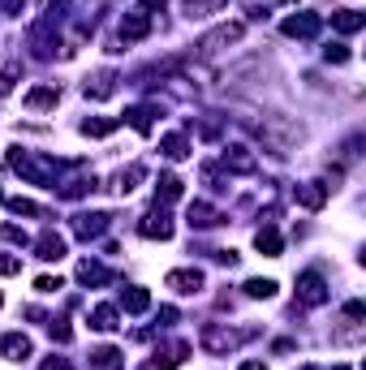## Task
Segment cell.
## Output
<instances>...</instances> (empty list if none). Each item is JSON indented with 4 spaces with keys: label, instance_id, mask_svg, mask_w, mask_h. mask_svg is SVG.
<instances>
[{
    "label": "cell",
    "instance_id": "9",
    "mask_svg": "<svg viewBox=\"0 0 366 370\" xmlns=\"http://www.w3.org/2000/svg\"><path fill=\"white\" fill-rule=\"evenodd\" d=\"M0 349H5L9 362H26V357H31V340L22 336V332H9L5 340H0Z\"/></svg>",
    "mask_w": 366,
    "mask_h": 370
},
{
    "label": "cell",
    "instance_id": "10",
    "mask_svg": "<svg viewBox=\"0 0 366 370\" xmlns=\"http://www.w3.org/2000/svg\"><path fill=\"white\" fill-rule=\"evenodd\" d=\"M254 245H259V254H267V259H280V250H284V241H280V233L272 224L254 233Z\"/></svg>",
    "mask_w": 366,
    "mask_h": 370
},
{
    "label": "cell",
    "instance_id": "3",
    "mask_svg": "<svg viewBox=\"0 0 366 370\" xmlns=\"http://www.w3.org/2000/svg\"><path fill=\"white\" fill-rule=\"evenodd\" d=\"M241 35H246V26H241V22H224V26H220V31H211V35L203 39V52H220V47L237 43Z\"/></svg>",
    "mask_w": 366,
    "mask_h": 370
},
{
    "label": "cell",
    "instance_id": "5",
    "mask_svg": "<svg viewBox=\"0 0 366 370\" xmlns=\"http://www.w3.org/2000/svg\"><path fill=\"white\" fill-rule=\"evenodd\" d=\"M319 26H323V22L319 17H314V13H302V17H284V35L289 39H310V35H319Z\"/></svg>",
    "mask_w": 366,
    "mask_h": 370
},
{
    "label": "cell",
    "instance_id": "16",
    "mask_svg": "<svg viewBox=\"0 0 366 370\" xmlns=\"http://www.w3.org/2000/svg\"><path fill=\"white\" fill-rule=\"evenodd\" d=\"M121 306H125V314H142L146 306H151V293L146 288H125L121 293Z\"/></svg>",
    "mask_w": 366,
    "mask_h": 370
},
{
    "label": "cell",
    "instance_id": "19",
    "mask_svg": "<svg viewBox=\"0 0 366 370\" xmlns=\"http://www.w3.org/2000/svg\"><path fill=\"white\" fill-rule=\"evenodd\" d=\"M151 116H155V108H151V104H138V108H130V112H125V121H130L138 134H151Z\"/></svg>",
    "mask_w": 366,
    "mask_h": 370
},
{
    "label": "cell",
    "instance_id": "13",
    "mask_svg": "<svg viewBox=\"0 0 366 370\" xmlns=\"http://www.w3.org/2000/svg\"><path fill=\"white\" fill-rule=\"evenodd\" d=\"M224 168H233V172H254L259 164H254V155L246 151V146H229V151H224Z\"/></svg>",
    "mask_w": 366,
    "mask_h": 370
},
{
    "label": "cell",
    "instance_id": "11",
    "mask_svg": "<svg viewBox=\"0 0 366 370\" xmlns=\"http://www.w3.org/2000/svg\"><path fill=\"white\" fill-rule=\"evenodd\" d=\"M332 26H336L340 35H358V31L366 26V17H362L358 9H340V13H332Z\"/></svg>",
    "mask_w": 366,
    "mask_h": 370
},
{
    "label": "cell",
    "instance_id": "4",
    "mask_svg": "<svg viewBox=\"0 0 366 370\" xmlns=\"http://www.w3.org/2000/svg\"><path fill=\"white\" fill-rule=\"evenodd\" d=\"M168 288H177V293H199L203 288V271L199 267H181V271H168Z\"/></svg>",
    "mask_w": 366,
    "mask_h": 370
},
{
    "label": "cell",
    "instance_id": "36",
    "mask_svg": "<svg viewBox=\"0 0 366 370\" xmlns=\"http://www.w3.org/2000/svg\"><path fill=\"white\" fill-rule=\"evenodd\" d=\"M237 370H267L263 362H246V366H237Z\"/></svg>",
    "mask_w": 366,
    "mask_h": 370
},
{
    "label": "cell",
    "instance_id": "15",
    "mask_svg": "<svg viewBox=\"0 0 366 370\" xmlns=\"http://www.w3.org/2000/svg\"><path fill=\"white\" fill-rule=\"evenodd\" d=\"M108 229V215H78V219H73V233H78V237H100Z\"/></svg>",
    "mask_w": 366,
    "mask_h": 370
},
{
    "label": "cell",
    "instance_id": "30",
    "mask_svg": "<svg viewBox=\"0 0 366 370\" xmlns=\"http://www.w3.org/2000/svg\"><path fill=\"white\" fill-rule=\"evenodd\" d=\"M35 288H39V293H56V288H65V284H61V276H39Z\"/></svg>",
    "mask_w": 366,
    "mask_h": 370
},
{
    "label": "cell",
    "instance_id": "21",
    "mask_svg": "<svg viewBox=\"0 0 366 370\" xmlns=\"http://www.w3.org/2000/svg\"><path fill=\"white\" fill-rule=\"evenodd\" d=\"M91 327H95V332H112V327H116V310H112V306H95V310H91Z\"/></svg>",
    "mask_w": 366,
    "mask_h": 370
},
{
    "label": "cell",
    "instance_id": "14",
    "mask_svg": "<svg viewBox=\"0 0 366 370\" xmlns=\"http://www.w3.org/2000/svg\"><path fill=\"white\" fill-rule=\"evenodd\" d=\"M142 237H151V241L160 237V241H168V237H173V224H168V215H164V211H160V215H146V219H142Z\"/></svg>",
    "mask_w": 366,
    "mask_h": 370
},
{
    "label": "cell",
    "instance_id": "39",
    "mask_svg": "<svg viewBox=\"0 0 366 370\" xmlns=\"http://www.w3.org/2000/svg\"><path fill=\"white\" fill-rule=\"evenodd\" d=\"M0 306H5V298H0Z\"/></svg>",
    "mask_w": 366,
    "mask_h": 370
},
{
    "label": "cell",
    "instance_id": "23",
    "mask_svg": "<svg viewBox=\"0 0 366 370\" xmlns=\"http://www.w3.org/2000/svg\"><path fill=\"white\" fill-rule=\"evenodd\" d=\"M164 155H168V160H185V155H190V142H185L181 134H168V138H164Z\"/></svg>",
    "mask_w": 366,
    "mask_h": 370
},
{
    "label": "cell",
    "instance_id": "8",
    "mask_svg": "<svg viewBox=\"0 0 366 370\" xmlns=\"http://www.w3.org/2000/svg\"><path fill=\"white\" fill-rule=\"evenodd\" d=\"M298 203H302L306 211H319V207L328 203V185H319V181H306V185H298Z\"/></svg>",
    "mask_w": 366,
    "mask_h": 370
},
{
    "label": "cell",
    "instance_id": "28",
    "mask_svg": "<svg viewBox=\"0 0 366 370\" xmlns=\"http://www.w3.org/2000/svg\"><path fill=\"white\" fill-rule=\"evenodd\" d=\"M323 56H328L332 65H345V61H349V47H345V43H332V47H323Z\"/></svg>",
    "mask_w": 366,
    "mask_h": 370
},
{
    "label": "cell",
    "instance_id": "33",
    "mask_svg": "<svg viewBox=\"0 0 366 370\" xmlns=\"http://www.w3.org/2000/svg\"><path fill=\"white\" fill-rule=\"evenodd\" d=\"M345 314H349V318H362V314H366V306H362V302H349V306H345Z\"/></svg>",
    "mask_w": 366,
    "mask_h": 370
},
{
    "label": "cell",
    "instance_id": "37",
    "mask_svg": "<svg viewBox=\"0 0 366 370\" xmlns=\"http://www.w3.org/2000/svg\"><path fill=\"white\" fill-rule=\"evenodd\" d=\"M332 370H349V366H332Z\"/></svg>",
    "mask_w": 366,
    "mask_h": 370
},
{
    "label": "cell",
    "instance_id": "31",
    "mask_svg": "<svg viewBox=\"0 0 366 370\" xmlns=\"http://www.w3.org/2000/svg\"><path fill=\"white\" fill-rule=\"evenodd\" d=\"M17 267H22V259H13V254H0V276H13Z\"/></svg>",
    "mask_w": 366,
    "mask_h": 370
},
{
    "label": "cell",
    "instance_id": "26",
    "mask_svg": "<svg viewBox=\"0 0 366 370\" xmlns=\"http://www.w3.org/2000/svg\"><path fill=\"white\" fill-rule=\"evenodd\" d=\"M272 293H276V280H246V298H272Z\"/></svg>",
    "mask_w": 366,
    "mask_h": 370
},
{
    "label": "cell",
    "instance_id": "17",
    "mask_svg": "<svg viewBox=\"0 0 366 370\" xmlns=\"http://www.w3.org/2000/svg\"><path fill=\"white\" fill-rule=\"evenodd\" d=\"M121 125V116H100V121H82V134L86 138H108Z\"/></svg>",
    "mask_w": 366,
    "mask_h": 370
},
{
    "label": "cell",
    "instance_id": "22",
    "mask_svg": "<svg viewBox=\"0 0 366 370\" xmlns=\"http://www.w3.org/2000/svg\"><path fill=\"white\" fill-rule=\"evenodd\" d=\"M91 370H121V353H116V349H100V353H91Z\"/></svg>",
    "mask_w": 366,
    "mask_h": 370
},
{
    "label": "cell",
    "instance_id": "32",
    "mask_svg": "<svg viewBox=\"0 0 366 370\" xmlns=\"http://www.w3.org/2000/svg\"><path fill=\"white\" fill-rule=\"evenodd\" d=\"M22 5H26V0H0V13H9V17H17V13H22Z\"/></svg>",
    "mask_w": 366,
    "mask_h": 370
},
{
    "label": "cell",
    "instance_id": "1",
    "mask_svg": "<svg viewBox=\"0 0 366 370\" xmlns=\"http://www.w3.org/2000/svg\"><path fill=\"white\" fill-rule=\"evenodd\" d=\"M298 302L302 306H323L328 302V284H323L319 271H302L298 276Z\"/></svg>",
    "mask_w": 366,
    "mask_h": 370
},
{
    "label": "cell",
    "instance_id": "35",
    "mask_svg": "<svg viewBox=\"0 0 366 370\" xmlns=\"http://www.w3.org/2000/svg\"><path fill=\"white\" fill-rule=\"evenodd\" d=\"M146 9H164V0H142V9H138V13H146Z\"/></svg>",
    "mask_w": 366,
    "mask_h": 370
},
{
    "label": "cell",
    "instance_id": "18",
    "mask_svg": "<svg viewBox=\"0 0 366 370\" xmlns=\"http://www.w3.org/2000/svg\"><path fill=\"white\" fill-rule=\"evenodd\" d=\"M190 224H194V229H211V224H220V215H215V207H207V203H190Z\"/></svg>",
    "mask_w": 366,
    "mask_h": 370
},
{
    "label": "cell",
    "instance_id": "6",
    "mask_svg": "<svg viewBox=\"0 0 366 370\" xmlns=\"http://www.w3.org/2000/svg\"><path fill=\"white\" fill-rule=\"evenodd\" d=\"M151 35V13H130L125 22H121V39L134 43V39H146Z\"/></svg>",
    "mask_w": 366,
    "mask_h": 370
},
{
    "label": "cell",
    "instance_id": "25",
    "mask_svg": "<svg viewBox=\"0 0 366 370\" xmlns=\"http://www.w3.org/2000/svg\"><path fill=\"white\" fill-rule=\"evenodd\" d=\"M78 280H82V284H104L108 271H104L100 263H82V267H78Z\"/></svg>",
    "mask_w": 366,
    "mask_h": 370
},
{
    "label": "cell",
    "instance_id": "12",
    "mask_svg": "<svg viewBox=\"0 0 366 370\" xmlns=\"http://www.w3.org/2000/svg\"><path fill=\"white\" fill-rule=\"evenodd\" d=\"M56 100H61L56 86H35V91H26V100H22V104L39 112V108H56Z\"/></svg>",
    "mask_w": 366,
    "mask_h": 370
},
{
    "label": "cell",
    "instance_id": "38",
    "mask_svg": "<svg viewBox=\"0 0 366 370\" xmlns=\"http://www.w3.org/2000/svg\"><path fill=\"white\" fill-rule=\"evenodd\" d=\"M0 207H5V194H0Z\"/></svg>",
    "mask_w": 366,
    "mask_h": 370
},
{
    "label": "cell",
    "instance_id": "7",
    "mask_svg": "<svg viewBox=\"0 0 366 370\" xmlns=\"http://www.w3.org/2000/svg\"><path fill=\"white\" fill-rule=\"evenodd\" d=\"M35 254L39 259H47V263H56V259H65V237H56L52 229H47L39 241H35Z\"/></svg>",
    "mask_w": 366,
    "mask_h": 370
},
{
    "label": "cell",
    "instance_id": "24",
    "mask_svg": "<svg viewBox=\"0 0 366 370\" xmlns=\"http://www.w3.org/2000/svg\"><path fill=\"white\" fill-rule=\"evenodd\" d=\"M220 5H224V0H185V13L190 17H211Z\"/></svg>",
    "mask_w": 366,
    "mask_h": 370
},
{
    "label": "cell",
    "instance_id": "2",
    "mask_svg": "<svg viewBox=\"0 0 366 370\" xmlns=\"http://www.w3.org/2000/svg\"><path fill=\"white\" fill-rule=\"evenodd\" d=\"M237 332H229V327H215V323H207L203 327V349L207 353H229V349H237Z\"/></svg>",
    "mask_w": 366,
    "mask_h": 370
},
{
    "label": "cell",
    "instance_id": "29",
    "mask_svg": "<svg viewBox=\"0 0 366 370\" xmlns=\"http://www.w3.org/2000/svg\"><path fill=\"white\" fill-rule=\"evenodd\" d=\"M0 237H5V241H13V245H26V241H31V237L22 233L17 224H5V229H0Z\"/></svg>",
    "mask_w": 366,
    "mask_h": 370
},
{
    "label": "cell",
    "instance_id": "27",
    "mask_svg": "<svg viewBox=\"0 0 366 370\" xmlns=\"http://www.w3.org/2000/svg\"><path fill=\"white\" fill-rule=\"evenodd\" d=\"M9 211H13V215H43V207L31 203V199H9Z\"/></svg>",
    "mask_w": 366,
    "mask_h": 370
},
{
    "label": "cell",
    "instance_id": "20",
    "mask_svg": "<svg viewBox=\"0 0 366 370\" xmlns=\"http://www.w3.org/2000/svg\"><path fill=\"white\" fill-rule=\"evenodd\" d=\"M181 199V181L168 172V177H160V185H155V203H177Z\"/></svg>",
    "mask_w": 366,
    "mask_h": 370
},
{
    "label": "cell",
    "instance_id": "34",
    "mask_svg": "<svg viewBox=\"0 0 366 370\" xmlns=\"http://www.w3.org/2000/svg\"><path fill=\"white\" fill-rule=\"evenodd\" d=\"M39 370H69V362H61V357H56V362H43Z\"/></svg>",
    "mask_w": 366,
    "mask_h": 370
}]
</instances>
